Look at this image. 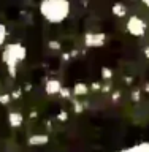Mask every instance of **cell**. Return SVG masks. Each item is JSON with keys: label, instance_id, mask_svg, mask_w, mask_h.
Segmentation results:
<instances>
[{"label": "cell", "instance_id": "obj_4", "mask_svg": "<svg viewBox=\"0 0 149 152\" xmlns=\"http://www.w3.org/2000/svg\"><path fill=\"white\" fill-rule=\"evenodd\" d=\"M84 43L89 48H98L105 43V35L103 33H87L84 37Z\"/></svg>", "mask_w": 149, "mask_h": 152}, {"label": "cell", "instance_id": "obj_6", "mask_svg": "<svg viewBox=\"0 0 149 152\" xmlns=\"http://www.w3.org/2000/svg\"><path fill=\"white\" fill-rule=\"evenodd\" d=\"M8 121H10V125L11 127H19L22 124L24 117H22V114H19V113H10Z\"/></svg>", "mask_w": 149, "mask_h": 152}, {"label": "cell", "instance_id": "obj_3", "mask_svg": "<svg viewBox=\"0 0 149 152\" xmlns=\"http://www.w3.org/2000/svg\"><path fill=\"white\" fill-rule=\"evenodd\" d=\"M126 28H127V32L130 33V35L133 37H145V33L148 30V24L143 21V19L140 16H130L127 19V24H126Z\"/></svg>", "mask_w": 149, "mask_h": 152}, {"label": "cell", "instance_id": "obj_7", "mask_svg": "<svg viewBox=\"0 0 149 152\" xmlns=\"http://www.w3.org/2000/svg\"><path fill=\"white\" fill-rule=\"evenodd\" d=\"M111 11H113L114 16L122 18V16H126L127 8H126V5H122V3H114V5H113V8H111Z\"/></svg>", "mask_w": 149, "mask_h": 152}, {"label": "cell", "instance_id": "obj_9", "mask_svg": "<svg viewBox=\"0 0 149 152\" xmlns=\"http://www.w3.org/2000/svg\"><path fill=\"white\" fill-rule=\"evenodd\" d=\"M73 92L76 95H83V94L87 92V86H86V84H76L75 89H73Z\"/></svg>", "mask_w": 149, "mask_h": 152}, {"label": "cell", "instance_id": "obj_5", "mask_svg": "<svg viewBox=\"0 0 149 152\" xmlns=\"http://www.w3.org/2000/svg\"><path fill=\"white\" fill-rule=\"evenodd\" d=\"M62 90V86L57 79H49L46 83V92L49 95H56V94H60Z\"/></svg>", "mask_w": 149, "mask_h": 152}, {"label": "cell", "instance_id": "obj_8", "mask_svg": "<svg viewBox=\"0 0 149 152\" xmlns=\"http://www.w3.org/2000/svg\"><path fill=\"white\" fill-rule=\"evenodd\" d=\"M7 37H8V28H7V26H5L2 21H0V46L7 41Z\"/></svg>", "mask_w": 149, "mask_h": 152}, {"label": "cell", "instance_id": "obj_10", "mask_svg": "<svg viewBox=\"0 0 149 152\" xmlns=\"http://www.w3.org/2000/svg\"><path fill=\"white\" fill-rule=\"evenodd\" d=\"M29 142H30V144H45V142H46V136H32Z\"/></svg>", "mask_w": 149, "mask_h": 152}, {"label": "cell", "instance_id": "obj_2", "mask_svg": "<svg viewBox=\"0 0 149 152\" xmlns=\"http://www.w3.org/2000/svg\"><path fill=\"white\" fill-rule=\"evenodd\" d=\"M27 57V48L21 45V43H10V45L5 46L2 59L3 64L7 65V68L10 71V75L14 76L16 75V68L18 65Z\"/></svg>", "mask_w": 149, "mask_h": 152}, {"label": "cell", "instance_id": "obj_11", "mask_svg": "<svg viewBox=\"0 0 149 152\" xmlns=\"http://www.w3.org/2000/svg\"><path fill=\"white\" fill-rule=\"evenodd\" d=\"M140 2H141L143 5H145V7H148V8H149V0H140Z\"/></svg>", "mask_w": 149, "mask_h": 152}, {"label": "cell", "instance_id": "obj_1", "mask_svg": "<svg viewBox=\"0 0 149 152\" xmlns=\"http://www.w3.org/2000/svg\"><path fill=\"white\" fill-rule=\"evenodd\" d=\"M38 10L49 24H62L70 16L71 5L68 0H41Z\"/></svg>", "mask_w": 149, "mask_h": 152}]
</instances>
